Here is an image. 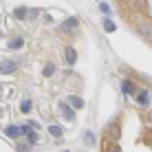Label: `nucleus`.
I'll return each mask as SVG.
<instances>
[{
  "mask_svg": "<svg viewBox=\"0 0 152 152\" xmlns=\"http://www.w3.org/2000/svg\"><path fill=\"white\" fill-rule=\"evenodd\" d=\"M128 20H130V24L137 29V33L141 35V38L152 42V22L148 18H143L141 13H132V15H128Z\"/></svg>",
  "mask_w": 152,
  "mask_h": 152,
  "instance_id": "f257e3e1",
  "label": "nucleus"
},
{
  "mask_svg": "<svg viewBox=\"0 0 152 152\" xmlns=\"http://www.w3.org/2000/svg\"><path fill=\"white\" fill-rule=\"evenodd\" d=\"M119 134H121V126H119V119H115L110 126H106V130H104V139H106V141H117Z\"/></svg>",
  "mask_w": 152,
  "mask_h": 152,
  "instance_id": "f03ea898",
  "label": "nucleus"
},
{
  "mask_svg": "<svg viewBox=\"0 0 152 152\" xmlns=\"http://www.w3.org/2000/svg\"><path fill=\"white\" fill-rule=\"evenodd\" d=\"M15 69H18V64H15V62H11V60H2L0 62V73H13Z\"/></svg>",
  "mask_w": 152,
  "mask_h": 152,
  "instance_id": "7ed1b4c3",
  "label": "nucleus"
},
{
  "mask_svg": "<svg viewBox=\"0 0 152 152\" xmlns=\"http://www.w3.org/2000/svg\"><path fill=\"white\" fill-rule=\"evenodd\" d=\"M121 88H124V93H126V95H132V93H137V91H139V88L134 86V84L130 82V80H124V84H121Z\"/></svg>",
  "mask_w": 152,
  "mask_h": 152,
  "instance_id": "20e7f679",
  "label": "nucleus"
},
{
  "mask_svg": "<svg viewBox=\"0 0 152 152\" xmlns=\"http://www.w3.org/2000/svg\"><path fill=\"white\" fill-rule=\"evenodd\" d=\"M60 108H62V115H64V119H69V121H73V119H75V113L71 110L69 104H60Z\"/></svg>",
  "mask_w": 152,
  "mask_h": 152,
  "instance_id": "39448f33",
  "label": "nucleus"
},
{
  "mask_svg": "<svg viewBox=\"0 0 152 152\" xmlns=\"http://www.w3.org/2000/svg\"><path fill=\"white\" fill-rule=\"evenodd\" d=\"M73 29H77V18H69L62 24V31H73Z\"/></svg>",
  "mask_w": 152,
  "mask_h": 152,
  "instance_id": "423d86ee",
  "label": "nucleus"
},
{
  "mask_svg": "<svg viewBox=\"0 0 152 152\" xmlns=\"http://www.w3.org/2000/svg\"><path fill=\"white\" fill-rule=\"evenodd\" d=\"M69 104H71L73 108H82V106H84V102H82L80 97H75V95H73V97H69Z\"/></svg>",
  "mask_w": 152,
  "mask_h": 152,
  "instance_id": "0eeeda50",
  "label": "nucleus"
},
{
  "mask_svg": "<svg viewBox=\"0 0 152 152\" xmlns=\"http://www.w3.org/2000/svg\"><path fill=\"white\" fill-rule=\"evenodd\" d=\"M75 60H77L75 51H73V49H66V62H69V64H75Z\"/></svg>",
  "mask_w": 152,
  "mask_h": 152,
  "instance_id": "6e6552de",
  "label": "nucleus"
},
{
  "mask_svg": "<svg viewBox=\"0 0 152 152\" xmlns=\"http://www.w3.org/2000/svg\"><path fill=\"white\" fill-rule=\"evenodd\" d=\"M22 44H24V40H22V38H15V40L9 42V49H20Z\"/></svg>",
  "mask_w": 152,
  "mask_h": 152,
  "instance_id": "1a4fd4ad",
  "label": "nucleus"
},
{
  "mask_svg": "<svg viewBox=\"0 0 152 152\" xmlns=\"http://www.w3.org/2000/svg\"><path fill=\"white\" fill-rule=\"evenodd\" d=\"M49 132L53 134V137H62V128H60V126H55V124L49 126Z\"/></svg>",
  "mask_w": 152,
  "mask_h": 152,
  "instance_id": "9d476101",
  "label": "nucleus"
},
{
  "mask_svg": "<svg viewBox=\"0 0 152 152\" xmlns=\"http://www.w3.org/2000/svg\"><path fill=\"white\" fill-rule=\"evenodd\" d=\"M7 134H9V137H20V128H15V126H9V128H7Z\"/></svg>",
  "mask_w": 152,
  "mask_h": 152,
  "instance_id": "9b49d317",
  "label": "nucleus"
},
{
  "mask_svg": "<svg viewBox=\"0 0 152 152\" xmlns=\"http://www.w3.org/2000/svg\"><path fill=\"white\" fill-rule=\"evenodd\" d=\"M55 73V64H46L44 66V77H51Z\"/></svg>",
  "mask_w": 152,
  "mask_h": 152,
  "instance_id": "f8f14e48",
  "label": "nucleus"
},
{
  "mask_svg": "<svg viewBox=\"0 0 152 152\" xmlns=\"http://www.w3.org/2000/svg\"><path fill=\"white\" fill-rule=\"evenodd\" d=\"M137 102H139V104H148V93H145V91H141L139 95H137Z\"/></svg>",
  "mask_w": 152,
  "mask_h": 152,
  "instance_id": "ddd939ff",
  "label": "nucleus"
},
{
  "mask_svg": "<svg viewBox=\"0 0 152 152\" xmlns=\"http://www.w3.org/2000/svg\"><path fill=\"white\" fill-rule=\"evenodd\" d=\"M84 139H86L88 145H95V134H93V132H86V137H84Z\"/></svg>",
  "mask_w": 152,
  "mask_h": 152,
  "instance_id": "4468645a",
  "label": "nucleus"
},
{
  "mask_svg": "<svg viewBox=\"0 0 152 152\" xmlns=\"http://www.w3.org/2000/svg\"><path fill=\"white\" fill-rule=\"evenodd\" d=\"M27 134H29V143H35V141H38V134L33 132V128H31V130H29Z\"/></svg>",
  "mask_w": 152,
  "mask_h": 152,
  "instance_id": "2eb2a0df",
  "label": "nucleus"
},
{
  "mask_svg": "<svg viewBox=\"0 0 152 152\" xmlns=\"http://www.w3.org/2000/svg\"><path fill=\"white\" fill-rule=\"evenodd\" d=\"M104 29H106V31H110V33H113V31H115V24L110 22V20H104Z\"/></svg>",
  "mask_w": 152,
  "mask_h": 152,
  "instance_id": "dca6fc26",
  "label": "nucleus"
},
{
  "mask_svg": "<svg viewBox=\"0 0 152 152\" xmlns=\"http://www.w3.org/2000/svg\"><path fill=\"white\" fill-rule=\"evenodd\" d=\"M20 110H22V113H29L31 110V102H29V99H24V102H22V108H20Z\"/></svg>",
  "mask_w": 152,
  "mask_h": 152,
  "instance_id": "f3484780",
  "label": "nucleus"
},
{
  "mask_svg": "<svg viewBox=\"0 0 152 152\" xmlns=\"http://www.w3.org/2000/svg\"><path fill=\"white\" fill-rule=\"evenodd\" d=\"M24 15H27V9H15V18H20V20H22Z\"/></svg>",
  "mask_w": 152,
  "mask_h": 152,
  "instance_id": "a211bd4d",
  "label": "nucleus"
},
{
  "mask_svg": "<svg viewBox=\"0 0 152 152\" xmlns=\"http://www.w3.org/2000/svg\"><path fill=\"white\" fill-rule=\"evenodd\" d=\"M106 152H121V148H119V143H110V148H108Z\"/></svg>",
  "mask_w": 152,
  "mask_h": 152,
  "instance_id": "6ab92c4d",
  "label": "nucleus"
},
{
  "mask_svg": "<svg viewBox=\"0 0 152 152\" xmlns=\"http://www.w3.org/2000/svg\"><path fill=\"white\" fill-rule=\"evenodd\" d=\"M99 9H102V11H104V13H110V7H108V4H106V2H102V4H99Z\"/></svg>",
  "mask_w": 152,
  "mask_h": 152,
  "instance_id": "aec40b11",
  "label": "nucleus"
},
{
  "mask_svg": "<svg viewBox=\"0 0 152 152\" xmlns=\"http://www.w3.org/2000/svg\"><path fill=\"white\" fill-rule=\"evenodd\" d=\"M18 150H20V152H29V143H20Z\"/></svg>",
  "mask_w": 152,
  "mask_h": 152,
  "instance_id": "412c9836",
  "label": "nucleus"
},
{
  "mask_svg": "<svg viewBox=\"0 0 152 152\" xmlns=\"http://www.w3.org/2000/svg\"><path fill=\"white\" fill-rule=\"evenodd\" d=\"M150 119H152V110H150Z\"/></svg>",
  "mask_w": 152,
  "mask_h": 152,
  "instance_id": "4be33fe9",
  "label": "nucleus"
}]
</instances>
